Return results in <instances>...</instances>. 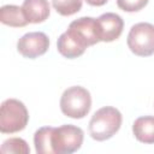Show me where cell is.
I'll return each instance as SVG.
<instances>
[{"label":"cell","instance_id":"obj_3","mask_svg":"<svg viewBox=\"0 0 154 154\" xmlns=\"http://www.w3.org/2000/svg\"><path fill=\"white\" fill-rule=\"evenodd\" d=\"M91 108V96L90 93L79 85H73L67 88L60 97V109L70 118L82 119L84 118Z\"/></svg>","mask_w":154,"mask_h":154},{"label":"cell","instance_id":"obj_9","mask_svg":"<svg viewBox=\"0 0 154 154\" xmlns=\"http://www.w3.org/2000/svg\"><path fill=\"white\" fill-rule=\"evenodd\" d=\"M22 8L28 22L32 24L45 22L51 13V7L47 0H24Z\"/></svg>","mask_w":154,"mask_h":154},{"label":"cell","instance_id":"obj_2","mask_svg":"<svg viewBox=\"0 0 154 154\" xmlns=\"http://www.w3.org/2000/svg\"><path fill=\"white\" fill-rule=\"evenodd\" d=\"M29 122V113L25 105L17 99H7L0 107V131L14 134L22 131Z\"/></svg>","mask_w":154,"mask_h":154},{"label":"cell","instance_id":"obj_10","mask_svg":"<svg viewBox=\"0 0 154 154\" xmlns=\"http://www.w3.org/2000/svg\"><path fill=\"white\" fill-rule=\"evenodd\" d=\"M132 132L137 141L147 144L154 143V117L144 116L137 118L132 124Z\"/></svg>","mask_w":154,"mask_h":154},{"label":"cell","instance_id":"obj_16","mask_svg":"<svg viewBox=\"0 0 154 154\" xmlns=\"http://www.w3.org/2000/svg\"><path fill=\"white\" fill-rule=\"evenodd\" d=\"M149 0H117V5L125 12H137L147 6Z\"/></svg>","mask_w":154,"mask_h":154},{"label":"cell","instance_id":"obj_5","mask_svg":"<svg viewBox=\"0 0 154 154\" xmlns=\"http://www.w3.org/2000/svg\"><path fill=\"white\" fill-rule=\"evenodd\" d=\"M128 47L138 57L154 54V25L150 23H137L131 26L128 34Z\"/></svg>","mask_w":154,"mask_h":154},{"label":"cell","instance_id":"obj_4","mask_svg":"<svg viewBox=\"0 0 154 154\" xmlns=\"http://www.w3.org/2000/svg\"><path fill=\"white\" fill-rule=\"evenodd\" d=\"M84 138L81 128L72 124H64L59 128H52L51 146L53 154H71L77 152Z\"/></svg>","mask_w":154,"mask_h":154},{"label":"cell","instance_id":"obj_17","mask_svg":"<svg viewBox=\"0 0 154 154\" xmlns=\"http://www.w3.org/2000/svg\"><path fill=\"white\" fill-rule=\"evenodd\" d=\"M87 4H89L90 6H102L105 5L108 0H85Z\"/></svg>","mask_w":154,"mask_h":154},{"label":"cell","instance_id":"obj_14","mask_svg":"<svg viewBox=\"0 0 154 154\" xmlns=\"http://www.w3.org/2000/svg\"><path fill=\"white\" fill-rule=\"evenodd\" d=\"M83 0H52V6L60 16H72L81 11Z\"/></svg>","mask_w":154,"mask_h":154},{"label":"cell","instance_id":"obj_8","mask_svg":"<svg viewBox=\"0 0 154 154\" xmlns=\"http://www.w3.org/2000/svg\"><path fill=\"white\" fill-rule=\"evenodd\" d=\"M96 23L99 37L102 42H112L119 38V36L123 32L124 20L117 13L106 12L101 14L99 18H96Z\"/></svg>","mask_w":154,"mask_h":154},{"label":"cell","instance_id":"obj_6","mask_svg":"<svg viewBox=\"0 0 154 154\" xmlns=\"http://www.w3.org/2000/svg\"><path fill=\"white\" fill-rule=\"evenodd\" d=\"M78 43L85 49L89 46H93L100 42L97 23L95 18L91 17H81L70 23L66 30Z\"/></svg>","mask_w":154,"mask_h":154},{"label":"cell","instance_id":"obj_15","mask_svg":"<svg viewBox=\"0 0 154 154\" xmlns=\"http://www.w3.org/2000/svg\"><path fill=\"white\" fill-rule=\"evenodd\" d=\"M1 153H16V154H29L30 153V148L28 146V143L19 137H12L8 138L6 141H4L1 149Z\"/></svg>","mask_w":154,"mask_h":154},{"label":"cell","instance_id":"obj_1","mask_svg":"<svg viewBox=\"0 0 154 154\" xmlns=\"http://www.w3.org/2000/svg\"><path fill=\"white\" fill-rule=\"evenodd\" d=\"M122 120V113L117 108L105 106L93 114L89 122V134L95 141H106L118 132Z\"/></svg>","mask_w":154,"mask_h":154},{"label":"cell","instance_id":"obj_7","mask_svg":"<svg viewBox=\"0 0 154 154\" xmlns=\"http://www.w3.org/2000/svg\"><path fill=\"white\" fill-rule=\"evenodd\" d=\"M49 48V38L45 32L34 31L23 35L17 42V51L29 59L43 55Z\"/></svg>","mask_w":154,"mask_h":154},{"label":"cell","instance_id":"obj_13","mask_svg":"<svg viewBox=\"0 0 154 154\" xmlns=\"http://www.w3.org/2000/svg\"><path fill=\"white\" fill-rule=\"evenodd\" d=\"M51 131L52 126H43L35 132L34 144L37 154H53L51 146Z\"/></svg>","mask_w":154,"mask_h":154},{"label":"cell","instance_id":"obj_11","mask_svg":"<svg viewBox=\"0 0 154 154\" xmlns=\"http://www.w3.org/2000/svg\"><path fill=\"white\" fill-rule=\"evenodd\" d=\"M0 20L2 24L12 28H23L29 23L23 8L17 5H4L0 8Z\"/></svg>","mask_w":154,"mask_h":154},{"label":"cell","instance_id":"obj_12","mask_svg":"<svg viewBox=\"0 0 154 154\" xmlns=\"http://www.w3.org/2000/svg\"><path fill=\"white\" fill-rule=\"evenodd\" d=\"M57 48H58V52L67 58V59H75V58H78L81 57L84 52H85V48H83L76 40H73L66 31L63 32L58 41H57Z\"/></svg>","mask_w":154,"mask_h":154}]
</instances>
